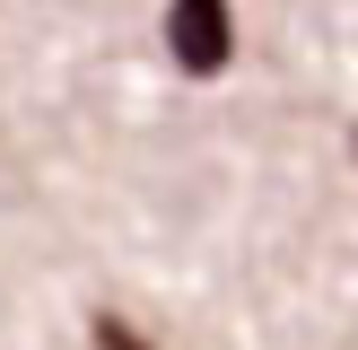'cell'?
Returning a JSON list of instances; mask_svg holds the SVG:
<instances>
[{
    "label": "cell",
    "instance_id": "2",
    "mask_svg": "<svg viewBox=\"0 0 358 350\" xmlns=\"http://www.w3.org/2000/svg\"><path fill=\"white\" fill-rule=\"evenodd\" d=\"M96 350H140V342H131V324H114V315H96Z\"/></svg>",
    "mask_w": 358,
    "mask_h": 350
},
{
    "label": "cell",
    "instance_id": "3",
    "mask_svg": "<svg viewBox=\"0 0 358 350\" xmlns=\"http://www.w3.org/2000/svg\"><path fill=\"white\" fill-rule=\"evenodd\" d=\"M350 158H358V132H350Z\"/></svg>",
    "mask_w": 358,
    "mask_h": 350
},
{
    "label": "cell",
    "instance_id": "1",
    "mask_svg": "<svg viewBox=\"0 0 358 350\" xmlns=\"http://www.w3.org/2000/svg\"><path fill=\"white\" fill-rule=\"evenodd\" d=\"M166 52L192 79H219V70L236 62V9H227V0H175L166 9Z\"/></svg>",
    "mask_w": 358,
    "mask_h": 350
}]
</instances>
